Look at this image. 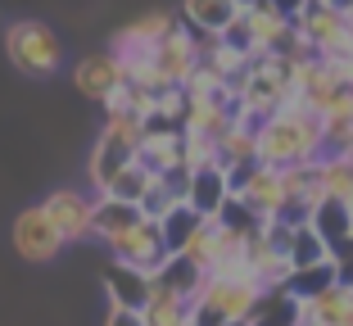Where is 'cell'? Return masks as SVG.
I'll list each match as a JSON object with an SVG mask.
<instances>
[{
  "mask_svg": "<svg viewBox=\"0 0 353 326\" xmlns=\"http://www.w3.org/2000/svg\"><path fill=\"white\" fill-rule=\"evenodd\" d=\"M326 154V127L303 100L272 114L268 123H259V163L268 168H294V163H312Z\"/></svg>",
  "mask_w": 353,
  "mask_h": 326,
  "instance_id": "cell-1",
  "label": "cell"
},
{
  "mask_svg": "<svg viewBox=\"0 0 353 326\" xmlns=\"http://www.w3.org/2000/svg\"><path fill=\"white\" fill-rule=\"evenodd\" d=\"M263 299V281L254 272L240 276H208L195 295V326H227V322H254Z\"/></svg>",
  "mask_w": 353,
  "mask_h": 326,
  "instance_id": "cell-2",
  "label": "cell"
},
{
  "mask_svg": "<svg viewBox=\"0 0 353 326\" xmlns=\"http://www.w3.org/2000/svg\"><path fill=\"white\" fill-rule=\"evenodd\" d=\"M5 54L19 73L28 77H50L63 63V41L54 37V28H46L41 19H19L5 28Z\"/></svg>",
  "mask_w": 353,
  "mask_h": 326,
  "instance_id": "cell-3",
  "label": "cell"
},
{
  "mask_svg": "<svg viewBox=\"0 0 353 326\" xmlns=\"http://www.w3.org/2000/svg\"><path fill=\"white\" fill-rule=\"evenodd\" d=\"M231 195H236V200H245L263 222H276L281 209L290 204L281 168H268V163H245V168H231Z\"/></svg>",
  "mask_w": 353,
  "mask_h": 326,
  "instance_id": "cell-4",
  "label": "cell"
},
{
  "mask_svg": "<svg viewBox=\"0 0 353 326\" xmlns=\"http://www.w3.org/2000/svg\"><path fill=\"white\" fill-rule=\"evenodd\" d=\"M109 254H114V263H132V267H141V272L159 276L163 263L172 258V245H168L159 218H141L132 232H123L114 245H109Z\"/></svg>",
  "mask_w": 353,
  "mask_h": 326,
  "instance_id": "cell-5",
  "label": "cell"
},
{
  "mask_svg": "<svg viewBox=\"0 0 353 326\" xmlns=\"http://www.w3.org/2000/svg\"><path fill=\"white\" fill-rule=\"evenodd\" d=\"M10 241H14V249H19V258H28V263H50L54 254L68 245L63 232L54 227V218L46 213V204H32V209H23L19 218H14Z\"/></svg>",
  "mask_w": 353,
  "mask_h": 326,
  "instance_id": "cell-6",
  "label": "cell"
},
{
  "mask_svg": "<svg viewBox=\"0 0 353 326\" xmlns=\"http://www.w3.org/2000/svg\"><path fill=\"white\" fill-rule=\"evenodd\" d=\"M154 68H159V77H163L168 86H186L190 77H195V68H199V32L181 23V28L154 50Z\"/></svg>",
  "mask_w": 353,
  "mask_h": 326,
  "instance_id": "cell-7",
  "label": "cell"
},
{
  "mask_svg": "<svg viewBox=\"0 0 353 326\" xmlns=\"http://www.w3.org/2000/svg\"><path fill=\"white\" fill-rule=\"evenodd\" d=\"M136 159H141V145H136V141H123V136L100 132L91 159H86V181H91V190H95V195H104V190H109V181H114L118 172H127Z\"/></svg>",
  "mask_w": 353,
  "mask_h": 326,
  "instance_id": "cell-8",
  "label": "cell"
},
{
  "mask_svg": "<svg viewBox=\"0 0 353 326\" xmlns=\"http://www.w3.org/2000/svg\"><path fill=\"white\" fill-rule=\"evenodd\" d=\"M154 276L141 272L132 263H109L104 267V295H109V308H127V313H145L150 299H154Z\"/></svg>",
  "mask_w": 353,
  "mask_h": 326,
  "instance_id": "cell-9",
  "label": "cell"
},
{
  "mask_svg": "<svg viewBox=\"0 0 353 326\" xmlns=\"http://www.w3.org/2000/svg\"><path fill=\"white\" fill-rule=\"evenodd\" d=\"M46 213L54 218V227L63 232V241H91V218H95V195H82V190L63 186L54 195H46Z\"/></svg>",
  "mask_w": 353,
  "mask_h": 326,
  "instance_id": "cell-10",
  "label": "cell"
},
{
  "mask_svg": "<svg viewBox=\"0 0 353 326\" xmlns=\"http://www.w3.org/2000/svg\"><path fill=\"white\" fill-rule=\"evenodd\" d=\"M73 86L86 95V100H109V95H118L127 86V68L114 59V54L104 50V54H86V59H77L73 68Z\"/></svg>",
  "mask_w": 353,
  "mask_h": 326,
  "instance_id": "cell-11",
  "label": "cell"
},
{
  "mask_svg": "<svg viewBox=\"0 0 353 326\" xmlns=\"http://www.w3.org/2000/svg\"><path fill=\"white\" fill-rule=\"evenodd\" d=\"M186 204L199 218H222V209L231 204V172L222 163L195 168L190 172V186H186Z\"/></svg>",
  "mask_w": 353,
  "mask_h": 326,
  "instance_id": "cell-12",
  "label": "cell"
},
{
  "mask_svg": "<svg viewBox=\"0 0 353 326\" xmlns=\"http://www.w3.org/2000/svg\"><path fill=\"white\" fill-rule=\"evenodd\" d=\"M145 218L141 204H127V200H114V195H95V218H91V236L104 245H114L123 232H132L136 222Z\"/></svg>",
  "mask_w": 353,
  "mask_h": 326,
  "instance_id": "cell-13",
  "label": "cell"
},
{
  "mask_svg": "<svg viewBox=\"0 0 353 326\" xmlns=\"http://www.w3.org/2000/svg\"><path fill=\"white\" fill-rule=\"evenodd\" d=\"M240 5L236 0H181V23L195 28L199 37H222L236 23Z\"/></svg>",
  "mask_w": 353,
  "mask_h": 326,
  "instance_id": "cell-14",
  "label": "cell"
},
{
  "mask_svg": "<svg viewBox=\"0 0 353 326\" xmlns=\"http://www.w3.org/2000/svg\"><path fill=\"white\" fill-rule=\"evenodd\" d=\"M218 163H222L227 172H231V168H245V163H259V123L240 118L227 136L218 141Z\"/></svg>",
  "mask_w": 353,
  "mask_h": 326,
  "instance_id": "cell-15",
  "label": "cell"
},
{
  "mask_svg": "<svg viewBox=\"0 0 353 326\" xmlns=\"http://www.w3.org/2000/svg\"><path fill=\"white\" fill-rule=\"evenodd\" d=\"M317 172H322V195L326 200L353 204V154H322L317 159Z\"/></svg>",
  "mask_w": 353,
  "mask_h": 326,
  "instance_id": "cell-16",
  "label": "cell"
},
{
  "mask_svg": "<svg viewBox=\"0 0 353 326\" xmlns=\"http://www.w3.org/2000/svg\"><path fill=\"white\" fill-rule=\"evenodd\" d=\"M285 258L294 263V272H303V267H322V263H331V245H326L322 232H317V227L308 222V227H294Z\"/></svg>",
  "mask_w": 353,
  "mask_h": 326,
  "instance_id": "cell-17",
  "label": "cell"
},
{
  "mask_svg": "<svg viewBox=\"0 0 353 326\" xmlns=\"http://www.w3.org/2000/svg\"><path fill=\"white\" fill-rule=\"evenodd\" d=\"M312 227H317V232H322V241L335 249L340 241H349V236H353V204L322 200L317 209H312Z\"/></svg>",
  "mask_w": 353,
  "mask_h": 326,
  "instance_id": "cell-18",
  "label": "cell"
},
{
  "mask_svg": "<svg viewBox=\"0 0 353 326\" xmlns=\"http://www.w3.org/2000/svg\"><path fill=\"white\" fill-rule=\"evenodd\" d=\"M159 285H168V290H176V295H186V299H195L199 290H204V281H208V272H199L190 258H181V254H172L163 263V272L154 276Z\"/></svg>",
  "mask_w": 353,
  "mask_h": 326,
  "instance_id": "cell-19",
  "label": "cell"
},
{
  "mask_svg": "<svg viewBox=\"0 0 353 326\" xmlns=\"http://www.w3.org/2000/svg\"><path fill=\"white\" fill-rule=\"evenodd\" d=\"M154 181H159V172H154V168H145V163L136 159L127 172H118V177L109 181V190H104V195H114V200H127V204H141L150 190H154Z\"/></svg>",
  "mask_w": 353,
  "mask_h": 326,
  "instance_id": "cell-20",
  "label": "cell"
},
{
  "mask_svg": "<svg viewBox=\"0 0 353 326\" xmlns=\"http://www.w3.org/2000/svg\"><path fill=\"white\" fill-rule=\"evenodd\" d=\"M335 281H340V267H335V258H331V263H322V267H303V272H294L285 290H290L299 304H308V299H317L322 290H331Z\"/></svg>",
  "mask_w": 353,
  "mask_h": 326,
  "instance_id": "cell-21",
  "label": "cell"
},
{
  "mask_svg": "<svg viewBox=\"0 0 353 326\" xmlns=\"http://www.w3.org/2000/svg\"><path fill=\"white\" fill-rule=\"evenodd\" d=\"M199 222H204V218H199V213L190 209V204H181V209H172V213L163 218V236H168V245H172V254L181 249V245H186L190 236H195Z\"/></svg>",
  "mask_w": 353,
  "mask_h": 326,
  "instance_id": "cell-22",
  "label": "cell"
},
{
  "mask_svg": "<svg viewBox=\"0 0 353 326\" xmlns=\"http://www.w3.org/2000/svg\"><path fill=\"white\" fill-rule=\"evenodd\" d=\"M104 326H150L145 313H127V308H109L104 313Z\"/></svg>",
  "mask_w": 353,
  "mask_h": 326,
  "instance_id": "cell-23",
  "label": "cell"
},
{
  "mask_svg": "<svg viewBox=\"0 0 353 326\" xmlns=\"http://www.w3.org/2000/svg\"><path fill=\"white\" fill-rule=\"evenodd\" d=\"M272 5H276V10H281V14H285V19H290V23H299V14H303V10H308L312 0H272Z\"/></svg>",
  "mask_w": 353,
  "mask_h": 326,
  "instance_id": "cell-24",
  "label": "cell"
},
{
  "mask_svg": "<svg viewBox=\"0 0 353 326\" xmlns=\"http://www.w3.org/2000/svg\"><path fill=\"white\" fill-rule=\"evenodd\" d=\"M326 5H331V10H340V14H349V10H353V0H326Z\"/></svg>",
  "mask_w": 353,
  "mask_h": 326,
  "instance_id": "cell-25",
  "label": "cell"
},
{
  "mask_svg": "<svg viewBox=\"0 0 353 326\" xmlns=\"http://www.w3.org/2000/svg\"><path fill=\"white\" fill-rule=\"evenodd\" d=\"M236 5H240V10H250V5H263V0H236Z\"/></svg>",
  "mask_w": 353,
  "mask_h": 326,
  "instance_id": "cell-26",
  "label": "cell"
},
{
  "mask_svg": "<svg viewBox=\"0 0 353 326\" xmlns=\"http://www.w3.org/2000/svg\"><path fill=\"white\" fill-rule=\"evenodd\" d=\"M344 19H349V32H353V10H349V14H344Z\"/></svg>",
  "mask_w": 353,
  "mask_h": 326,
  "instance_id": "cell-27",
  "label": "cell"
},
{
  "mask_svg": "<svg viewBox=\"0 0 353 326\" xmlns=\"http://www.w3.org/2000/svg\"><path fill=\"white\" fill-rule=\"evenodd\" d=\"M227 326H254V322H227Z\"/></svg>",
  "mask_w": 353,
  "mask_h": 326,
  "instance_id": "cell-28",
  "label": "cell"
},
{
  "mask_svg": "<svg viewBox=\"0 0 353 326\" xmlns=\"http://www.w3.org/2000/svg\"><path fill=\"white\" fill-rule=\"evenodd\" d=\"M349 326H353V317H349Z\"/></svg>",
  "mask_w": 353,
  "mask_h": 326,
  "instance_id": "cell-29",
  "label": "cell"
}]
</instances>
